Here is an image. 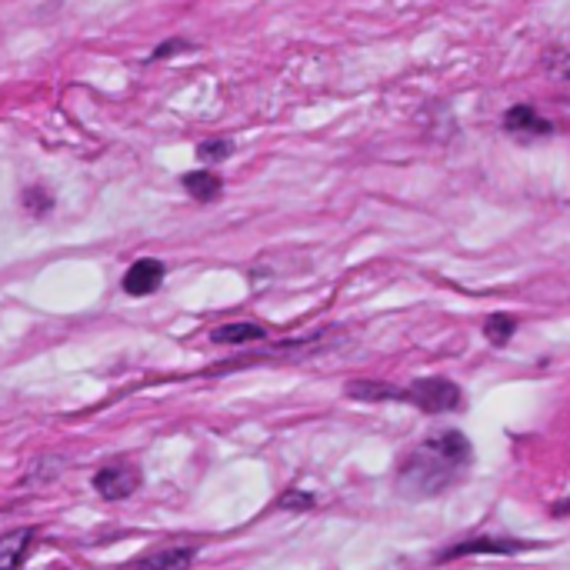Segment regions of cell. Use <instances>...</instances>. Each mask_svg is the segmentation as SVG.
<instances>
[{
  "label": "cell",
  "instance_id": "9c48e42d",
  "mask_svg": "<svg viewBox=\"0 0 570 570\" xmlns=\"http://www.w3.org/2000/svg\"><path fill=\"white\" fill-rule=\"evenodd\" d=\"M184 190L194 200H200V204H210V200L220 197V190H224V184H220V177L214 174V170H190V174H184Z\"/></svg>",
  "mask_w": 570,
  "mask_h": 570
},
{
  "label": "cell",
  "instance_id": "5bb4252c",
  "mask_svg": "<svg viewBox=\"0 0 570 570\" xmlns=\"http://www.w3.org/2000/svg\"><path fill=\"white\" fill-rule=\"evenodd\" d=\"M544 67H547L554 77H560V80H570V54H567V50H554V54H547Z\"/></svg>",
  "mask_w": 570,
  "mask_h": 570
},
{
  "label": "cell",
  "instance_id": "52a82bcc",
  "mask_svg": "<svg viewBox=\"0 0 570 570\" xmlns=\"http://www.w3.org/2000/svg\"><path fill=\"white\" fill-rule=\"evenodd\" d=\"M34 537H37L34 527L7 530V534L0 537V570H20V567H24V560L30 557V550H34Z\"/></svg>",
  "mask_w": 570,
  "mask_h": 570
},
{
  "label": "cell",
  "instance_id": "7c38bea8",
  "mask_svg": "<svg viewBox=\"0 0 570 570\" xmlns=\"http://www.w3.org/2000/svg\"><path fill=\"white\" fill-rule=\"evenodd\" d=\"M230 150H234V144H230L227 137H210L197 147V157L204 160V164H220V160L230 157Z\"/></svg>",
  "mask_w": 570,
  "mask_h": 570
},
{
  "label": "cell",
  "instance_id": "8fae6325",
  "mask_svg": "<svg viewBox=\"0 0 570 570\" xmlns=\"http://www.w3.org/2000/svg\"><path fill=\"white\" fill-rule=\"evenodd\" d=\"M514 330H517V320L510 317V314H490L484 320V337L490 340L494 347H504L510 337H514Z\"/></svg>",
  "mask_w": 570,
  "mask_h": 570
},
{
  "label": "cell",
  "instance_id": "3957f363",
  "mask_svg": "<svg viewBox=\"0 0 570 570\" xmlns=\"http://www.w3.org/2000/svg\"><path fill=\"white\" fill-rule=\"evenodd\" d=\"M140 480H144V474H140L134 460H110L107 467H100L94 474V490L104 500H127L140 487Z\"/></svg>",
  "mask_w": 570,
  "mask_h": 570
},
{
  "label": "cell",
  "instance_id": "5b68a950",
  "mask_svg": "<svg viewBox=\"0 0 570 570\" xmlns=\"http://www.w3.org/2000/svg\"><path fill=\"white\" fill-rule=\"evenodd\" d=\"M164 264L154 257H140L134 260V264L127 267V274H124V290L130 297H147V294H154V290H160V284H164Z\"/></svg>",
  "mask_w": 570,
  "mask_h": 570
},
{
  "label": "cell",
  "instance_id": "ba28073f",
  "mask_svg": "<svg viewBox=\"0 0 570 570\" xmlns=\"http://www.w3.org/2000/svg\"><path fill=\"white\" fill-rule=\"evenodd\" d=\"M534 544L527 540H497V537H474V540H464V544L450 547L447 554H440V560H450V557H464V554H517V550H530Z\"/></svg>",
  "mask_w": 570,
  "mask_h": 570
},
{
  "label": "cell",
  "instance_id": "9a60e30c",
  "mask_svg": "<svg viewBox=\"0 0 570 570\" xmlns=\"http://www.w3.org/2000/svg\"><path fill=\"white\" fill-rule=\"evenodd\" d=\"M277 507L280 510H310V507H314V497L300 494V490H287V494L277 500Z\"/></svg>",
  "mask_w": 570,
  "mask_h": 570
},
{
  "label": "cell",
  "instance_id": "277c9868",
  "mask_svg": "<svg viewBox=\"0 0 570 570\" xmlns=\"http://www.w3.org/2000/svg\"><path fill=\"white\" fill-rule=\"evenodd\" d=\"M504 130L517 140H540L554 134V124L547 117H540L530 104H514L504 114Z\"/></svg>",
  "mask_w": 570,
  "mask_h": 570
},
{
  "label": "cell",
  "instance_id": "4fadbf2b",
  "mask_svg": "<svg viewBox=\"0 0 570 570\" xmlns=\"http://www.w3.org/2000/svg\"><path fill=\"white\" fill-rule=\"evenodd\" d=\"M24 207H27L34 217H44V214H50V207H54V197H50L47 187L34 184V187L24 190Z\"/></svg>",
  "mask_w": 570,
  "mask_h": 570
},
{
  "label": "cell",
  "instance_id": "7a4b0ae2",
  "mask_svg": "<svg viewBox=\"0 0 570 570\" xmlns=\"http://www.w3.org/2000/svg\"><path fill=\"white\" fill-rule=\"evenodd\" d=\"M400 400L420 407L424 414H444V410H457L464 404V394L457 390V384H450L444 377H427L400 390Z\"/></svg>",
  "mask_w": 570,
  "mask_h": 570
},
{
  "label": "cell",
  "instance_id": "2e32d148",
  "mask_svg": "<svg viewBox=\"0 0 570 570\" xmlns=\"http://www.w3.org/2000/svg\"><path fill=\"white\" fill-rule=\"evenodd\" d=\"M190 44L187 40H167V44H160L154 54H150V60H164V57H174V54H180V50H187Z\"/></svg>",
  "mask_w": 570,
  "mask_h": 570
},
{
  "label": "cell",
  "instance_id": "8992f818",
  "mask_svg": "<svg viewBox=\"0 0 570 570\" xmlns=\"http://www.w3.org/2000/svg\"><path fill=\"white\" fill-rule=\"evenodd\" d=\"M197 557V547H164V550H154V554H144L134 564H127L124 570H190Z\"/></svg>",
  "mask_w": 570,
  "mask_h": 570
},
{
  "label": "cell",
  "instance_id": "30bf717a",
  "mask_svg": "<svg viewBox=\"0 0 570 570\" xmlns=\"http://www.w3.org/2000/svg\"><path fill=\"white\" fill-rule=\"evenodd\" d=\"M264 337H267V330L260 324H247V320H240V324H224L210 334L214 344H250V340H264Z\"/></svg>",
  "mask_w": 570,
  "mask_h": 570
},
{
  "label": "cell",
  "instance_id": "6da1fadb",
  "mask_svg": "<svg viewBox=\"0 0 570 570\" xmlns=\"http://www.w3.org/2000/svg\"><path fill=\"white\" fill-rule=\"evenodd\" d=\"M474 460V447L460 430H444L437 437H427L414 447L404 464H400L397 487L407 497H434L444 494L450 484H457L460 474Z\"/></svg>",
  "mask_w": 570,
  "mask_h": 570
}]
</instances>
